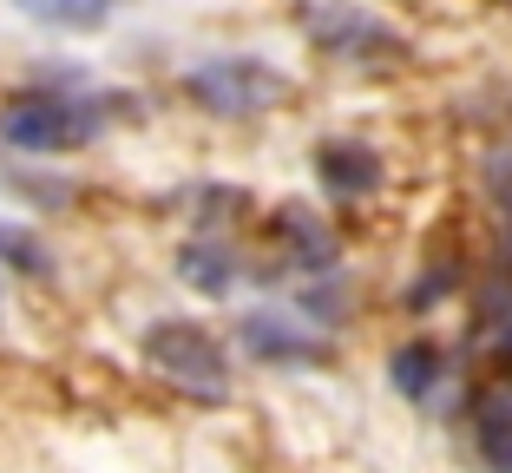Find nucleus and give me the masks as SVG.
Listing matches in <instances>:
<instances>
[{
	"label": "nucleus",
	"mask_w": 512,
	"mask_h": 473,
	"mask_svg": "<svg viewBox=\"0 0 512 473\" xmlns=\"http://www.w3.org/2000/svg\"><path fill=\"white\" fill-rule=\"evenodd\" d=\"M440 375H447V355H440V342H427V336L401 342V349L388 355V382L401 388L407 401H427L440 388Z\"/></svg>",
	"instance_id": "8"
},
{
	"label": "nucleus",
	"mask_w": 512,
	"mask_h": 473,
	"mask_svg": "<svg viewBox=\"0 0 512 473\" xmlns=\"http://www.w3.org/2000/svg\"><path fill=\"white\" fill-rule=\"evenodd\" d=\"M276 237L289 244V257H296L302 270H329L335 263V230L322 224L316 211H302V204H283V211H276Z\"/></svg>",
	"instance_id": "7"
},
{
	"label": "nucleus",
	"mask_w": 512,
	"mask_h": 473,
	"mask_svg": "<svg viewBox=\"0 0 512 473\" xmlns=\"http://www.w3.org/2000/svg\"><path fill=\"white\" fill-rule=\"evenodd\" d=\"M237 336L256 362H276V368H322L335 355L329 336H316L302 316H276V309H250Z\"/></svg>",
	"instance_id": "5"
},
{
	"label": "nucleus",
	"mask_w": 512,
	"mask_h": 473,
	"mask_svg": "<svg viewBox=\"0 0 512 473\" xmlns=\"http://www.w3.org/2000/svg\"><path fill=\"white\" fill-rule=\"evenodd\" d=\"M506 473H512V467H506Z\"/></svg>",
	"instance_id": "12"
},
{
	"label": "nucleus",
	"mask_w": 512,
	"mask_h": 473,
	"mask_svg": "<svg viewBox=\"0 0 512 473\" xmlns=\"http://www.w3.org/2000/svg\"><path fill=\"white\" fill-rule=\"evenodd\" d=\"M316 178L329 198H368L381 184V152L355 145V138H329V145H316Z\"/></svg>",
	"instance_id": "6"
},
{
	"label": "nucleus",
	"mask_w": 512,
	"mask_h": 473,
	"mask_svg": "<svg viewBox=\"0 0 512 473\" xmlns=\"http://www.w3.org/2000/svg\"><path fill=\"white\" fill-rule=\"evenodd\" d=\"M178 276L204 296H230L237 290V257H230L224 244H211V237H197V244L178 250Z\"/></svg>",
	"instance_id": "9"
},
{
	"label": "nucleus",
	"mask_w": 512,
	"mask_h": 473,
	"mask_svg": "<svg viewBox=\"0 0 512 473\" xmlns=\"http://www.w3.org/2000/svg\"><path fill=\"white\" fill-rule=\"evenodd\" d=\"M145 362L165 375L171 388L197 401H224L230 395V362L217 349L211 329H197V322H151L145 329Z\"/></svg>",
	"instance_id": "4"
},
{
	"label": "nucleus",
	"mask_w": 512,
	"mask_h": 473,
	"mask_svg": "<svg viewBox=\"0 0 512 473\" xmlns=\"http://www.w3.org/2000/svg\"><path fill=\"white\" fill-rule=\"evenodd\" d=\"M302 33L335 53V60H355V66H381V60H407V33L388 27L381 14L355 7V0H302Z\"/></svg>",
	"instance_id": "3"
},
{
	"label": "nucleus",
	"mask_w": 512,
	"mask_h": 473,
	"mask_svg": "<svg viewBox=\"0 0 512 473\" xmlns=\"http://www.w3.org/2000/svg\"><path fill=\"white\" fill-rule=\"evenodd\" d=\"M0 263H7V270H20V276H46V270H53V250H46L33 230L0 224Z\"/></svg>",
	"instance_id": "11"
},
{
	"label": "nucleus",
	"mask_w": 512,
	"mask_h": 473,
	"mask_svg": "<svg viewBox=\"0 0 512 473\" xmlns=\"http://www.w3.org/2000/svg\"><path fill=\"white\" fill-rule=\"evenodd\" d=\"M20 14H33L40 27H66V33H86V27H106L119 14V0H14Z\"/></svg>",
	"instance_id": "10"
},
{
	"label": "nucleus",
	"mask_w": 512,
	"mask_h": 473,
	"mask_svg": "<svg viewBox=\"0 0 512 473\" xmlns=\"http://www.w3.org/2000/svg\"><path fill=\"white\" fill-rule=\"evenodd\" d=\"M184 92L217 119H256V112H276L289 99V73H276L256 53H217V60L184 73Z\"/></svg>",
	"instance_id": "1"
},
{
	"label": "nucleus",
	"mask_w": 512,
	"mask_h": 473,
	"mask_svg": "<svg viewBox=\"0 0 512 473\" xmlns=\"http://www.w3.org/2000/svg\"><path fill=\"white\" fill-rule=\"evenodd\" d=\"M99 125H106V112L73 92H27L0 112V138L14 152H79L99 138Z\"/></svg>",
	"instance_id": "2"
}]
</instances>
